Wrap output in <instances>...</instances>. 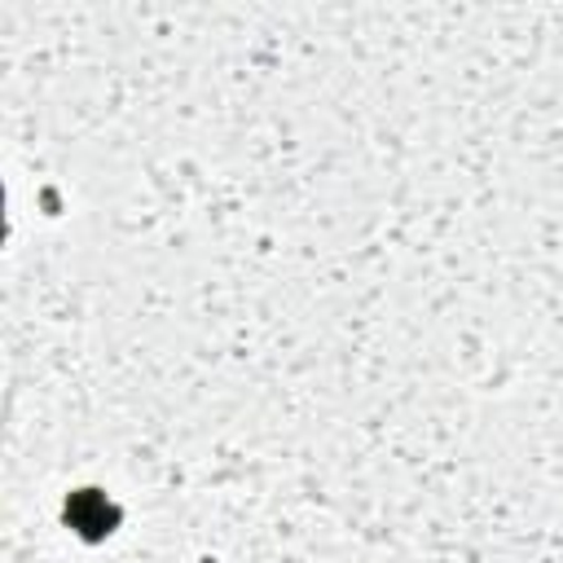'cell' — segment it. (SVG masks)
Returning <instances> with one entry per match:
<instances>
[{"mask_svg":"<svg viewBox=\"0 0 563 563\" xmlns=\"http://www.w3.org/2000/svg\"><path fill=\"white\" fill-rule=\"evenodd\" d=\"M66 515H70V523L79 528V532H88V537H101V532H110V523H114V510L88 488V493H75V501L66 506Z\"/></svg>","mask_w":563,"mask_h":563,"instance_id":"6da1fadb","label":"cell"}]
</instances>
